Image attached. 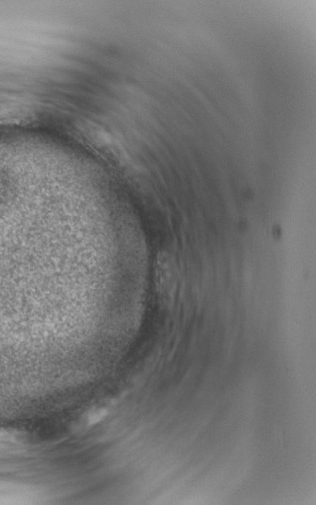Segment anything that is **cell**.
I'll return each mask as SVG.
<instances>
[{
    "instance_id": "1",
    "label": "cell",
    "mask_w": 316,
    "mask_h": 505,
    "mask_svg": "<svg viewBox=\"0 0 316 505\" xmlns=\"http://www.w3.org/2000/svg\"><path fill=\"white\" fill-rule=\"evenodd\" d=\"M20 441V436L16 432L0 430V446H12L14 444H18Z\"/></svg>"
},
{
    "instance_id": "2",
    "label": "cell",
    "mask_w": 316,
    "mask_h": 505,
    "mask_svg": "<svg viewBox=\"0 0 316 505\" xmlns=\"http://www.w3.org/2000/svg\"><path fill=\"white\" fill-rule=\"evenodd\" d=\"M106 415V410L104 409H100V410H97L96 412L92 413L89 418H88V422L89 423H96L98 421H100L104 416Z\"/></svg>"
}]
</instances>
